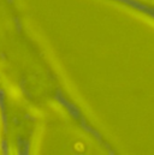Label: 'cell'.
Returning <instances> with one entry per match:
<instances>
[{
	"label": "cell",
	"instance_id": "6da1fadb",
	"mask_svg": "<svg viewBox=\"0 0 154 155\" xmlns=\"http://www.w3.org/2000/svg\"><path fill=\"white\" fill-rule=\"evenodd\" d=\"M8 96L11 97V99H13V100H19L21 97H22V94H21V90L17 88V87H15V85H10V90H8Z\"/></svg>",
	"mask_w": 154,
	"mask_h": 155
},
{
	"label": "cell",
	"instance_id": "7a4b0ae2",
	"mask_svg": "<svg viewBox=\"0 0 154 155\" xmlns=\"http://www.w3.org/2000/svg\"><path fill=\"white\" fill-rule=\"evenodd\" d=\"M51 105H52V106H51V108H52L55 113H58L59 116H62V117L66 116V110L64 108V106H62L60 104H58V102H55V101H54V102H52Z\"/></svg>",
	"mask_w": 154,
	"mask_h": 155
},
{
	"label": "cell",
	"instance_id": "3957f363",
	"mask_svg": "<svg viewBox=\"0 0 154 155\" xmlns=\"http://www.w3.org/2000/svg\"><path fill=\"white\" fill-rule=\"evenodd\" d=\"M75 149H76L77 152H84V144L78 142V143L75 144Z\"/></svg>",
	"mask_w": 154,
	"mask_h": 155
},
{
	"label": "cell",
	"instance_id": "277c9868",
	"mask_svg": "<svg viewBox=\"0 0 154 155\" xmlns=\"http://www.w3.org/2000/svg\"><path fill=\"white\" fill-rule=\"evenodd\" d=\"M33 114H34V117H36V118H42L43 117V113L40 110H38V108H34L33 110Z\"/></svg>",
	"mask_w": 154,
	"mask_h": 155
},
{
	"label": "cell",
	"instance_id": "5b68a950",
	"mask_svg": "<svg viewBox=\"0 0 154 155\" xmlns=\"http://www.w3.org/2000/svg\"><path fill=\"white\" fill-rule=\"evenodd\" d=\"M1 131H2V120H1V114H0V140H1Z\"/></svg>",
	"mask_w": 154,
	"mask_h": 155
}]
</instances>
